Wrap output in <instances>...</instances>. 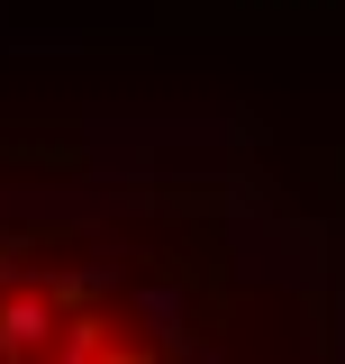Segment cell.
Returning a JSON list of instances; mask_svg holds the SVG:
<instances>
[{
  "mask_svg": "<svg viewBox=\"0 0 345 364\" xmlns=\"http://www.w3.org/2000/svg\"><path fill=\"white\" fill-rule=\"evenodd\" d=\"M0 364H255L236 301L191 255L64 210H0Z\"/></svg>",
  "mask_w": 345,
  "mask_h": 364,
  "instance_id": "obj_1",
  "label": "cell"
}]
</instances>
